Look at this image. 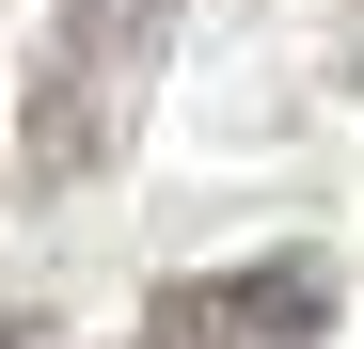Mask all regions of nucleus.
Listing matches in <instances>:
<instances>
[{"label": "nucleus", "mask_w": 364, "mask_h": 349, "mask_svg": "<svg viewBox=\"0 0 364 349\" xmlns=\"http://www.w3.org/2000/svg\"><path fill=\"white\" fill-rule=\"evenodd\" d=\"M159 48H174V0H64V16H48L32 127H16V174H32V191H95V174L143 143Z\"/></svg>", "instance_id": "obj_1"}, {"label": "nucleus", "mask_w": 364, "mask_h": 349, "mask_svg": "<svg viewBox=\"0 0 364 349\" xmlns=\"http://www.w3.org/2000/svg\"><path fill=\"white\" fill-rule=\"evenodd\" d=\"M333 333V270L317 254H237V270H174L143 302V349H317Z\"/></svg>", "instance_id": "obj_2"}, {"label": "nucleus", "mask_w": 364, "mask_h": 349, "mask_svg": "<svg viewBox=\"0 0 364 349\" xmlns=\"http://www.w3.org/2000/svg\"><path fill=\"white\" fill-rule=\"evenodd\" d=\"M0 349H48V318H0Z\"/></svg>", "instance_id": "obj_3"}, {"label": "nucleus", "mask_w": 364, "mask_h": 349, "mask_svg": "<svg viewBox=\"0 0 364 349\" xmlns=\"http://www.w3.org/2000/svg\"><path fill=\"white\" fill-rule=\"evenodd\" d=\"M348 80H364V16H348Z\"/></svg>", "instance_id": "obj_4"}]
</instances>
